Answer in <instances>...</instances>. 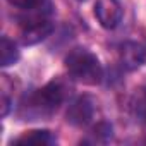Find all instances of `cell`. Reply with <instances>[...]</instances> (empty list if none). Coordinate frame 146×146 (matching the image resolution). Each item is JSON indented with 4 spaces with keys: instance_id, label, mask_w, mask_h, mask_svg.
Returning <instances> with one entry per match:
<instances>
[{
    "instance_id": "6da1fadb",
    "label": "cell",
    "mask_w": 146,
    "mask_h": 146,
    "mask_svg": "<svg viewBox=\"0 0 146 146\" xmlns=\"http://www.w3.org/2000/svg\"><path fill=\"white\" fill-rule=\"evenodd\" d=\"M65 67L76 81L88 86H96L103 79V67L98 57L86 48L70 50L65 57Z\"/></svg>"
},
{
    "instance_id": "7a4b0ae2",
    "label": "cell",
    "mask_w": 146,
    "mask_h": 146,
    "mask_svg": "<svg viewBox=\"0 0 146 146\" xmlns=\"http://www.w3.org/2000/svg\"><path fill=\"white\" fill-rule=\"evenodd\" d=\"M65 98V88L58 81H52L43 88L36 90L28 98V108L35 115H50L53 113Z\"/></svg>"
},
{
    "instance_id": "3957f363",
    "label": "cell",
    "mask_w": 146,
    "mask_h": 146,
    "mask_svg": "<svg viewBox=\"0 0 146 146\" xmlns=\"http://www.w3.org/2000/svg\"><path fill=\"white\" fill-rule=\"evenodd\" d=\"M53 29V24L45 16L28 17L21 24V40L24 45H35L43 41Z\"/></svg>"
},
{
    "instance_id": "277c9868",
    "label": "cell",
    "mask_w": 146,
    "mask_h": 146,
    "mask_svg": "<svg viewBox=\"0 0 146 146\" xmlns=\"http://www.w3.org/2000/svg\"><path fill=\"white\" fill-rule=\"evenodd\" d=\"M95 17L105 29H113L122 21V5L119 0H96Z\"/></svg>"
},
{
    "instance_id": "5b68a950",
    "label": "cell",
    "mask_w": 146,
    "mask_h": 146,
    "mask_svg": "<svg viewBox=\"0 0 146 146\" xmlns=\"http://www.w3.org/2000/svg\"><path fill=\"white\" fill-rule=\"evenodd\" d=\"M95 113V103L90 96H79L78 100H74L69 105L67 110V122L76 125V127H83L86 125Z\"/></svg>"
},
{
    "instance_id": "8992f818",
    "label": "cell",
    "mask_w": 146,
    "mask_h": 146,
    "mask_svg": "<svg viewBox=\"0 0 146 146\" xmlns=\"http://www.w3.org/2000/svg\"><path fill=\"white\" fill-rule=\"evenodd\" d=\"M119 58L125 69L134 70L146 62V48L137 41H125L119 48Z\"/></svg>"
},
{
    "instance_id": "52a82bcc",
    "label": "cell",
    "mask_w": 146,
    "mask_h": 146,
    "mask_svg": "<svg viewBox=\"0 0 146 146\" xmlns=\"http://www.w3.org/2000/svg\"><path fill=\"white\" fill-rule=\"evenodd\" d=\"M55 137L52 136L50 131H41V129H33V131H26L23 136H19L16 139V144H36V146H46V144H53Z\"/></svg>"
},
{
    "instance_id": "ba28073f",
    "label": "cell",
    "mask_w": 146,
    "mask_h": 146,
    "mask_svg": "<svg viewBox=\"0 0 146 146\" xmlns=\"http://www.w3.org/2000/svg\"><path fill=\"white\" fill-rule=\"evenodd\" d=\"M19 60V50L14 45V41H11L7 36H4L0 40V65L2 67H9L12 64H16Z\"/></svg>"
},
{
    "instance_id": "9c48e42d",
    "label": "cell",
    "mask_w": 146,
    "mask_h": 146,
    "mask_svg": "<svg viewBox=\"0 0 146 146\" xmlns=\"http://www.w3.org/2000/svg\"><path fill=\"white\" fill-rule=\"evenodd\" d=\"M7 2L17 9H23V11H33V9H40L45 0H7Z\"/></svg>"
},
{
    "instance_id": "30bf717a",
    "label": "cell",
    "mask_w": 146,
    "mask_h": 146,
    "mask_svg": "<svg viewBox=\"0 0 146 146\" xmlns=\"http://www.w3.org/2000/svg\"><path fill=\"white\" fill-rule=\"evenodd\" d=\"M11 110V98L5 95V91L2 93V117H5Z\"/></svg>"
},
{
    "instance_id": "8fae6325",
    "label": "cell",
    "mask_w": 146,
    "mask_h": 146,
    "mask_svg": "<svg viewBox=\"0 0 146 146\" xmlns=\"http://www.w3.org/2000/svg\"><path fill=\"white\" fill-rule=\"evenodd\" d=\"M139 113H141L143 120L146 122V93H144V96H143L141 102H139Z\"/></svg>"
}]
</instances>
